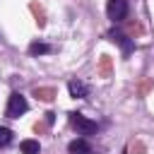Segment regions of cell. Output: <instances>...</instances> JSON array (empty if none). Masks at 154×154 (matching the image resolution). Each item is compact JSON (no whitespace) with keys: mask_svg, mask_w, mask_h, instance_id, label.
<instances>
[{"mask_svg":"<svg viewBox=\"0 0 154 154\" xmlns=\"http://www.w3.org/2000/svg\"><path fill=\"white\" fill-rule=\"evenodd\" d=\"M10 140H12V132H10L7 128H0V147H5Z\"/></svg>","mask_w":154,"mask_h":154,"instance_id":"cell-12","label":"cell"},{"mask_svg":"<svg viewBox=\"0 0 154 154\" xmlns=\"http://www.w3.org/2000/svg\"><path fill=\"white\" fill-rule=\"evenodd\" d=\"M55 120V113H46V125H51Z\"/></svg>","mask_w":154,"mask_h":154,"instance_id":"cell-15","label":"cell"},{"mask_svg":"<svg viewBox=\"0 0 154 154\" xmlns=\"http://www.w3.org/2000/svg\"><path fill=\"white\" fill-rule=\"evenodd\" d=\"M34 96L38 101H53L58 96V91H55V87H36L34 89Z\"/></svg>","mask_w":154,"mask_h":154,"instance_id":"cell-8","label":"cell"},{"mask_svg":"<svg viewBox=\"0 0 154 154\" xmlns=\"http://www.w3.org/2000/svg\"><path fill=\"white\" fill-rule=\"evenodd\" d=\"M26 108H29V103H26V99H24L19 91L10 94V103H7V118H19L22 113H26Z\"/></svg>","mask_w":154,"mask_h":154,"instance_id":"cell-2","label":"cell"},{"mask_svg":"<svg viewBox=\"0 0 154 154\" xmlns=\"http://www.w3.org/2000/svg\"><path fill=\"white\" fill-rule=\"evenodd\" d=\"M53 48L48 46V43H38V41H34L31 46H29V53L31 55H46V53H51Z\"/></svg>","mask_w":154,"mask_h":154,"instance_id":"cell-11","label":"cell"},{"mask_svg":"<svg viewBox=\"0 0 154 154\" xmlns=\"http://www.w3.org/2000/svg\"><path fill=\"white\" fill-rule=\"evenodd\" d=\"M67 152L70 154H91V144L87 140H72L67 144Z\"/></svg>","mask_w":154,"mask_h":154,"instance_id":"cell-7","label":"cell"},{"mask_svg":"<svg viewBox=\"0 0 154 154\" xmlns=\"http://www.w3.org/2000/svg\"><path fill=\"white\" fill-rule=\"evenodd\" d=\"M29 10L34 12V17H36V24H38V29H43V26H46V14H43V7H41L38 2H31V5H29Z\"/></svg>","mask_w":154,"mask_h":154,"instance_id":"cell-9","label":"cell"},{"mask_svg":"<svg viewBox=\"0 0 154 154\" xmlns=\"http://www.w3.org/2000/svg\"><path fill=\"white\" fill-rule=\"evenodd\" d=\"M70 125H72L79 135H91V132L99 130V125H96L94 120H89L87 116H82V113H70Z\"/></svg>","mask_w":154,"mask_h":154,"instance_id":"cell-1","label":"cell"},{"mask_svg":"<svg viewBox=\"0 0 154 154\" xmlns=\"http://www.w3.org/2000/svg\"><path fill=\"white\" fill-rule=\"evenodd\" d=\"M67 89H70V96H72V99H87V96H89V87H87L82 79H70Z\"/></svg>","mask_w":154,"mask_h":154,"instance_id":"cell-4","label":"cell"},{"mask_svg":"<svg viewBox=\"0 0 154 154\" xmlns=\"http://www.w3.org/2000/svg\"><path fill=\"white\" fill-rule=\"evenodd\" d=\"M106 12L111 22H123L128 17V0H108Z\"/></svg>","mask_w":154,"mask_h":154,"instance_id":"cell-3","label":"cell"},{"mask_svg":"<svg viewBox=\"0 0 154 154\" xmlns=\"http://www.w3.org/2000/svg\"><path fill=\"white\" fill-rule=\"evenodd\" d=\"M108 38H111L113 43H118V46L123 48L125 55H130V51H132V41H128L125 34H120V31H108Z\"/></svg>","mask_w":154,"mask_h":154,"instance_id":"cell-5","label":"cell"},{"mask_svg":"<svg viewBox=\"0 0 154 154\" xmlns=\"http://www.w3.org/2000/svg\"><path fill=\"white\" fill-rule=\"evenodd\" d=\"M96 75L99 77H103V79H108L111 75H113V63H111V55H101L99 58V70H96Z\"/></svg>","mask_w":154,"mask_h":154,"instance_id":"cell-6","label":"cell"},{"mask_svg":"<svg viewBox=\"0 0 154 154\" xmlns=\"http://www.w3.org/2000/svg\"><path fill=\"white\" fill-rule=\"evenodd\" d=\"M132 152H137V154H144V144L142 142H132V147H130Z\"/></svg>","mask_w":154,"mask_h":154,"instance_id":"cell-13","label":"cell"},{"mask_svg":"<svg viewBox=\"0 0 154 154\" xmlns=\"http://www.w3.org/2000/svg\"><path fill=\"white\" fill-rule=\"evenodd\" d=\"M19 149H22V154H38V152H41V147H38L36 140H24V142L19 144Z\"/></svg>","mask_w":154,"mask_h":154,"instance_id":"cell-10","label":"cell"},{"mask_svg":"<svg viewBox=\"0 0 154 154\" xmlns=\"http://www.w3.org/2000/svg\"><path fill=\"white\" fill-rule=\"evenodd\" d=\"M43 130H46V123H36L34 125V132H43Z\"/></svg>","mask_w":154,"mask_h":154,"instance_id":"cell-14","label":"cell"}]
</instances>
